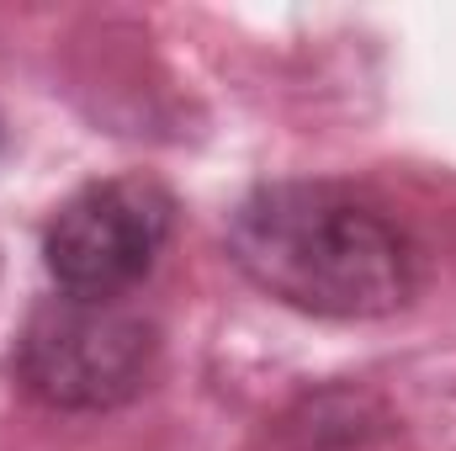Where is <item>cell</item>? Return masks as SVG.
<instances>
[{"label": "cell", "instance_id": "2", "mask_svg": "<svg viewBox=\"0 0 456 451\" xmlns=\"http://www.w3.org/2000/svg\"><path fill=\"white\" fill-rule=\"evenodd\" d=\"M159 356V330L122 298H43L11 345L21 393L64 414L117 409L143 393Z\"/></svg>", "mask_w": 456, "mask_h": 451}, {"label": "cell", "instance_id": "3", "mask_svg": "<svg viewBox=\"0 0 456 451\" xmlns=\"http://www.w3.org/2000/svg\"><path fill=\"white\" fill-rule=\"evenodd\" d=\"M175 234V197L154 176H107L80 186L43 234V266L59 292L122 298Z\"/></svg>", "mask_w": 456, "mask_h": 451}, {"label": "cell", "instance_id": "1", "mask_svg": "<svg viewBox=\"0 0 456 451\" xmlns=\"http://www.w3.org/2000/svg\"><path fill=\"white\" fill-rule=\"evenodd\" d=\"M228 260L265 298L319 319H382L419 287V250L340 181H265L228 213Z\"/></svg>", "mask_w": 456, "mask_h": 451}]
</instances>
